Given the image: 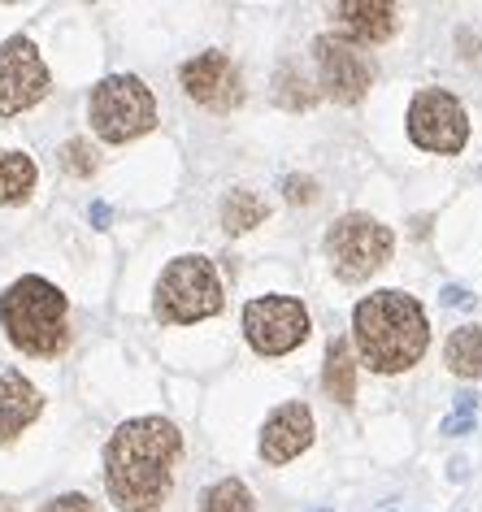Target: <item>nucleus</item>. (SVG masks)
I'll list each match as a JSON object with an SVG mask.
<instances>
[{
    "mask_svg": "<svg viewBox=\"0 0 482 512\" xmlns=\"http://www.w3.org/2000/svg\"><path fill=\"white\" fill-rule=\"evenodd\" d=\"M200 512H257V499H252V491L239 478H222L205 491Z\"/></svg>",
    "mask_w": 482,
    "mask_h": 512,
    "instance_id": "nucleus-19",
    "label": "nucleus"
},
{
    "mask_svg": "<svg viewBox=\"0 0 482 512\" xmlns=\"http://www.w3.org/2000/svg\"><path fill=\"white\" fill-rule=\"evenodd\" d=\"M57 161H61V170H66L70 178H92L96 174V148L87 144V139H66L57 152Z\"/></svg>",
    "mask_w": 482,
    "mask_h": 512,
    "instance_id": "nucleus-21",
    "label": "nucleus"
},
{
    "mask_svg": "<svg viewBox=\"0 0 482 512\" xmlns=\"http://www.w3.org/2000/svg\"><path fill=\"white\" fill-rule=\"evenodd\" d=\"M48 66L27 35L0 44V118H18V113L35 109L48 96Z\"/></svg>",
    "mask_w": 482,
    "mask_h": 512,
    "instance_id": "nucleus-10",
    "label": "nucleus"
},
{
    "mask_svg": "<svg viewBox=\"0 0 482 512\" xmlns=\"http://www.w3.org/2000/svg\"><path fill=\"white\" fill-rule=\"evenodd\" d=\"M443 361L456 378H482V326H461L443 343Z\"/></svg>",
    "mask_w": 482,
    "mask_h": 512,
    "instance_id": "nucleus-18",
    "label": "nucleus"
},
{
    "mask_svg": "<svg viewBox=\"0 0 482 512\" xmlns=\"http://www.w3.org/2000/svg\"><path fill=\"white\" fill-rule=\"evenodd\" d=\"M409 139L422 152H439V157H456L469 144V113L452 92L443 87H422L409 105Z\"/></svg>",
    "mask_w": 482,
    "mask_h": 512,
    "instance_id": "nucleus-7",
    "label": "nucleus"
},
{
    "mask_svg": "<svg viewBox=\"0 0 482 512\" xmlns=\"http://www.w3.org/2000/svg\"><path fill=\"white\" fill-rule=\"evenodd\" d=\"M44 413V395L31 378H22L18 369L0 374V447H9L35 417Z\"/></svg>",
    "mask_w": 482,
    "mask_h": 512,
    "instance_id": "nucleus-14",
    "label": "nucleus"
},
{
    "mask_svg": "<svg viewBox=\"0 0 482 512\" xmlns=\"http://www.w3.org/2000/svg\"><path fill=\"white\" fill-rule=\"evenodd\" d=\"M448 473H452V482H461V478H465V460H452Z\"/></svg>",
    "mask_w": 482,
    "mask_h": 512,
    "instance_id": "nucleus-27",
    "label": "nucleus"
},
{
    "mask_svg": "<svg viewBox=\"0 0 482 512\" xmlns=\"http://www.w3.org/2000/svg\"><path fill=\"white\" fill-rule=\"evenodd\" d=\"M179 83L183 92L205 105L209 113H231L244 105V79H239V66L222 48H209V53H196L192 61L179 66Z\"/></svg>",
    "mask_w": 482,
    "mask_h": 512,
    "instance_id": "nucleus-11",
    "label": "nucleus"
},
{
    "mask_svg": "<svg viewBox=\"0 0 482 512\" xmlns=\"http://www.w3.org/2000/svg\"><path fill=\"white\" fill-rule=\"evenodd\" d=\"M87 217H92V226H96V230H109V217H113V209H109L105 200H96L92 209H87Z\"/></svg>",
    "mask_w": 482,
    "mask_h": 512,
    "instance_id": "nucleus-25",
    "label": "nucleus"
},
{
    "mask_svg": "<svg viewBox=\"0 0 482 512\" xmlns=\"http://www.w3.org/2000/svg\"><path fill=\"white\" fill-rule=\"evenodd\" d=\"M152 313L170 326H192L222 313V278L209 256H174L152 291Z\"/></svg>",
    "mask_w": 482,
    "mask_h": 512,
    "instance_id": "nucleus-4",
    "label": "nucleus"
},
{
    "mask_svg": "<svg viewBox=\"0 0 482 512\" xmlns=\"http://www.w3.org/2000/svg\"><path fill=\"white\" fill-rule=\"evenodd\" d=\"M474 430V417H461V413H452L448 421H443V434H469Z\"/></svg>",
    "mask_w": 482,
    "mask_h": 512,
    "instance_id": "nucleus-26",
    "label": "nucleus"
},
{
    "mask_svg": "<svg viewBox=\"0 0 482 512\" xmlns=\"http://www.w3.org/2000/svg\"><path fill=\"white\" fill-rule=\"evenodd\" d=\"M331 35L348 44H387L391 35L400 31V9L383 5V0H344V5H331Z\"/></svg>",
    "mask_w": 482,
    "mask_h": 512,
    "instance_id": "nucleus-12",
    "label": "nucleus"
},
{
    "mask_svg": "<svg viewBox=\"0 0 482 512\" xmlns=\"http://www.w3.org/2000/svg\"><path fill=\"white\" fill-rule=\"evenodd\" d=\"M183 456V434L166 417H131L105 443V491L122 512H161Z\"/></svg>",
    "mask_w": 482,
    "mask_h": 512,
    "instance_id": "nucleus-1",
    "label": "nucleus"
},
{
    "mask_svg": "<svg viewBox=\"0 0 482 512\" xmlns=\"http://www.w3.org/2000/svg\"><path fill=\"white\" fill-rule=\"evenodd\" d=\"M40 512H96L92 508V499L79 495V491H70V495H57V499H48V504Z\"/></svg>",
    "mask_w": 482,
    "mask_h": 512,
    "instance_id": "nucleus-23",
    "label": "nucleus"
},
{
    "mask_svg": "<svg viewBox=\"0 0 482 512\" xmlns=\"http://www.w3.org/2000/svg\"><path fill=\"white\" fill-rule=\"evenodd\" d=\"M322 391L335 404H352L357 400V356H352L348 339H331L326 343V365H322Z\"/></svg>",
    "mask_w": 482,
    "mask_h": 512,
    "instance_id": "nucleus-15",
    "label": "nucleus"
},
{
    "mask_svg": "<svg viewBox=\"0 0 482 512\" xmlns=\"http://www.w3.org/2000/svg\"><path fill=\"white\" fill-rule=\"evenodd\" d=\"M313 443V413L304 404H283L265 417L261 426V460L265 465H287Z\"/></svg>",
    "mask_w": 482,
    "mask_h": 512,
    "instance_id": "nucleus-13",
    "label": "nucleus"
},
{
    "mask_svg": "<svg viewBox=\"0 0 482 512\" xmlns=\"http://www.w3.org/2000/svg\"><path fill=\"white\" fill-rule=\"evenodd\" d=\"M283 196H287V204H313L317 200V183L313 178H304V174H287L283 178Z\"/></svg>",
    "mask_w": 482,
    "mask_h": 512,
    "instance_id": "nucleus-22",
    "label": "nucleus"
},
{
    "mask_svg": "<svg viewBox=\"0 0 482 512\" xmlns=\"http://www.w3.org/2000/svg\"><path fill=\"white\" fill-rule=\"evenodd\" d=\"M317 512H331V508H317Z\"/></svg>",
    "mask_w": 482,
    "mask_h": 512,
    "instance_id": "nucleus-29",
    "label": "nucleus"
},
{
    "mask_svg": "<svg viewBox=\"0 0 482 512\" xmlns=\"http://www.w3.org/2000/svg\"><path fill=\"white\" fill-rule=\"evenodd\" d=\"M439 300L448 304V309H469V304H474V296H469L465 287H456V283H452V287H443V291H439Z\"/></svg>",
    "mask_w": 482,
    "mask_h": 512,
    "instance_id": "nucleus-24",
    "label": "nucleus"
},
{
    "mask_svg": "<svg viewBox=\"0 0 482 512\" xmlns=\"http://www.w3.org/2000/svg\"><path fill=\"white\" fill-rule=\"evenodd\" d=\"M244 339L257 356H287L309 339V309L291 296H261L244 304Z\"/></svg>",
    "mask_w": 482,
    "mask_h": 512,
    "instance_id": "nucleus-8",
    "label": "nucleus"
},
{
    "mask_svg": "<svg viewBox=\"0 0 482 512\" xmlns=\"http://www.w3.org/2000/svg\"><path fill=\"white\" fill-rule=\"evenodd\" d=\"M35 183H40V170L27 152H5L0 148V204H22L31 200Z\"/></svg>",
    "mask_w": 482,
    "mask_h": 512,
    "instance_id": "nucleus-16",
    "label": "nucleus"
},
{
    "mask_svg": "<svg viewBox=\"0 0 482 512\" xmlns=\"http://www.w3.org/2000/svg\"><path fill=\"white\" fill-rule=\"evenodd\" d=\"M322 248L339 283H365V278L378 274L391 261L396 235H391V226H383L370 213H344L339 222H331Z\"/></svg>",
    "mask_w": 482,
    "mask_h": 512,
    "instance_id": "nucleus-6",
    "label": "nucleus"
},
{
    "mask_svg": "<svg viewBox=\"0 0 482 512\" xmlns=\"http://www.w3.org/2000/svg\"><path fill=\"white\" fill-rule=\"evenodd\" d=\"M87 118H92V131L105 144H131V139L148 135L157 126V100L135 74H105L92 87Z\"/></svg>",
    "mask_w": 482,
    "mask_h": 512,
    "instance_id": "nucleus-5",
    "label": "nucleus"
},
{
    "mask_svg": "<svg viewBox=\"0 0 482 512\" xmlns=\"http://www.w3.org/2000/svg\"><path fill=\"white\" fill-rule=\"evenodd\" d=\"M352 348L374 374H404L430 348L426 309L409 291H374L352 309Z\"/></svg>",
    "mask_w": 482,
    "mask_h": 512,
    "instance_id": "nucleus-2",
    "label": "nucleus"
},
{
    "mask_svg": "<svg viewBox=\"0 0 482 512\" xmlns=\"http://www.w3.org/2000/svg\"><path fill=\"white\" fill-rule=\"evenodd\" d=\"M313 61H317V79L322 92L335 105H361L365 92L374 87V61L365 48L339 40V35H317L313 40Z\"/></svg>",
    "mask_w": 482,
    "mask_h": 512,
    "instance_id": "nucleus-9",
    "label": "nucleus"
},
{
    "mask_svg": "<svg viewBox=\"0 0 482 512\" xmlns=\"http://www.w3.org/2000/svg\"><path fill=\"white\" fill-rule=\"evenodd\" d=\"M0 326L9 343L27 356L53 361L70 348V300L57 283L40 274H22L0 296Z\"/></svg>",
    "mask_w": 482,
    "mask_h": 512,
    "instance_id": "nucleus-3",
    "label": "nucleus"
},
{
    "mask_svg": "<svg viewBox=\"0 0 482 512\" xmlns=\"http://www.w3.org/2000/svg\"><path fill=\"white\" fill-rule=\"evenodd\" d=\"M0 512H18V504L14 499H0Z\"/></svg>",
    "mask_w": 482,
    "mask_h": 512,
    "instance_id": "nucleus-28",
    "label": "nucleus"
},
{
    "mask_svg": "<svg viewBox=\"0 0 482 512\" xmlns=\"http://www.w3.org/2000/svg\"><path fill=\"white\" fill-rule=\"evenodd\" d=\"M265 217H270V204H265L252 187L226 191V200H222V230L226 235H248V230L261 226Z\"/></svg>",
    "mask_w": 482,
    "mask_h": 512,
    "instance_id": "nucleus-17",
    "label": "nucleus"
},
{
    "mask_svg": "<svg viewBox=\"0 0 482 512\" xmlns=\"http://www.w3.org/2000/svg\"><path fill=\"white\" fill-rule=\"evenodd\" d=\"M274 100L283 109L300 113V109H313L317 105V92L304 83V74L296 66H278V74H274Z\"/></svg>",
    "mask_w": 482,
    "mask_h": 512,
    "instance_id": "nucleus-20",
    "label": "nucleus"
}]
</instances>
